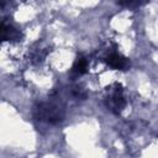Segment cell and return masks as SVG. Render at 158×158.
<instances>
[{
	"instance_id": "6da1fadb",
	"label": "cell",
	"mask_w": 158,
	"mask_h": 158,
	"mask_svg": "<svg viewBox=\"0 0 158 158\" xmlns=\"http://www.w3.org/2000/svg\"><path fill=\"white\" fill-rule=\"evenodd\" d=\"M35 115L41 121H46L48 123H57L63 120L64 111L60 106L53 102H43L35 109Z\"/></svg>"
},
{
	"instance_id": "7a4b0ae2",
	"label": "cell",
	"mask_w": 158,
	"mask_h": 158,
	"mask_svg": "<svg viewBox=\"0 0 158 158\" xmlns=\"http://www.w3.org/2000/svg\"><path fill=\"white\" fill-rule=\"evenodd\" d=\"M106 63L114 68V69H126L128 67V62L125 57L117 54V53H112L106 58Z\"/></svg>"
},
{
	"instance_id": "3957f363",
	"label": "cell",
	"mask_w": 158,
	"mask_h": 158,
	"mask_svg": "<svg viewBox=\"0 0 158 158\" xmlns=\"http://www.w3.org/2000/svg\"><path fill=\"white\" fill-rule=\"evenodd\" d=\"M123 106H125V99H123V96L117 91V93H115L111 98H110V100L107 101V107L112 111V112H115V114H118L122 109H123Z\"/></svg>"
},
{
	"instance_id": "277c9868",
	"label": "cell",
	"mask_w": 158,
	"mask_h": 158,
	"mask_svg": "<svg viewBox=\"0 0 158 158\" xmlns=\"http://www.w3.org/2000/svg\"><path fill=\"white\" fill-rule=\"evenodd\" d=\"M86 69H88V62H86V59L84 57H79L75 60L72 72L74 74H77V75H81V74H84L86 72Z\"/></svg>"
},
{
	"instance_id": "5b68a950",
	"label": "cell",
	"mask_w": 158,
	"mask_h": 158,
	"mask_svg": "<svg viewBox=\"0 0 158 158\" xmlns=\"http://www.w3.org/2000/svg\"><path fill=\"white\" fill-rule=\"evenodd\" d=\"M116 2L123 7H128V9H136L138 6H141L144 1L142 0H116Z\"/></svg>"
},
{
	"instance_id": "8992f818",
	"label": "cell",
	"mask_w": 158,
	"mask_h": 158,
	"mask_svg": "<svg viewBox=\"0 0 158 158\" xmlns=\"http://www.w3.org/2000/svg\"><path fill=\"white\" fill-rule=\"evenodd\" d=\"M17 37V32L12 27H6L5 23H2V38L4 40H12Z\"/></svg>"
},
{
	"instance_id": "52a82bcc",
	"label": "cell",
	"mask_w": 158,
	"mask_h": 158,
	"mask_svg": "<svg viewBox=\"0 0 158 158\" xmlns=\"http://www.w3.org/2000/svg\"><path fill=\"white\" fill-rule=\"evenodd\" d=\"M74 95H75L77 98H85V93H84L80 88H75V89H74Z\"/></svg>"
}]
</instances>
